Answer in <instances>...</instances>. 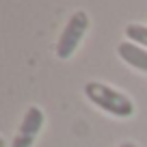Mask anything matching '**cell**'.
<instances>
[{
  "label": "cell",
  "mask_w": 147,
  "mask_h": 147,
  "mask_svg": "<svg viewBox=\"0 0 147 147\" xmlns=\"http://www.w3.org/2000/svg\"><path fill=\"white\" fill-rule=\"evenodd\" d=\"M84 97L91 102L93 106H97L100 110L108 113L113 117H119V119H128V117L134 115V102L130 100L125 93L117 91L115 87L104 82H97V80H91V82L84 84Z\"/></svg>",
  "instance_id": "6da1fadb"
},
{
  "label": "cell",
  "mask_w": 147,
  "mask_h": 147,
  "mask_svg": "<svg viewBox=\"0 0 147 147\" xmlns=\"http://www.w3.org/2000/svg\"><path fill=\"white\" fill-rule=\"evenodd\" d=\"M87 30H89L87 11H76V13L69 18V22L65 24V28L61 30V35H59V41H56V48H54L56 56H59L61 61L71 59V56L76 54V50H78L80 41L84 39Z\"/></svg>",
  "instance_id": "7a4b0ae2"
},
{
  "label": "cell",
  "mask_w": 147,
  "mask_h": 147,
  "mask_svg": "<svg viewBox=\"0 0 147 147\" xmlns=\"http://www.w3.org/2000/svg\"><path fill=\"white\" fill-rule=\"evenodd\" d=\"M41 128H43V110L39 106H30L24 113V119L13 138V147H32V143L39 136Z\"/></svg>",
  "instance_id": "3957f363"
},
{
  "label": "cell",
  "mask_w": 147,
  "mask_h": 147,
  "mask_svg": "<svg viewBox=\"0 0 147 147\" xmlns=\"http://www.w3.org/2000/svg\"><path fill=\"white\" fill-rule=\"evenodd\" d=\"M117 54L123 63H128L130 67L138 69V71L147 74V50L132 41H121L117 46Z\"/></svg>",
  "instance_id": "277c9868"
},
{
  "label": "cell",
  "mask_w": 147,
  "mask_h": 147,
  "mask_svg": "<svg viewBox=\"0 0 147 147\" xmlns=\"http://www.w3.org/2000/svg\"><path fill=\"white\" fill-rule=\"evenodd\" d=\"M125 41H132L147 50V26L145 24H128L125 26Z\"/></svg>",
  "instance_id": "5b68a950"
},
{
  "label": "cell",
  "mask_w": 147,
  "mask_h": 147,
  "mask_svg": "<svg viewBox=\"0 0 147 147\" xmlns=\"http://www.w3.org/2000/svg\"><path fill=\"white\" fill-rule=\"evenodd\" d=\"M119 147H138V145H136V143H132V141H125V143H121Z\"/></svg>",
  "instance_id": "8992f818"
}]
</instances>
